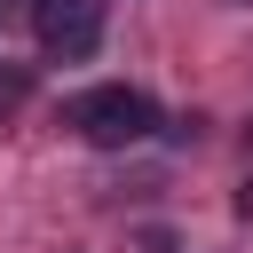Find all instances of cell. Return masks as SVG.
Returning a JSON list of instances; mask_svg holds the SVG:
<instances>
[{
	"mask_svg": "<svg viewBox=\"0 0 253 253\" xmlns=\"http://www.w3.org/2000/svg\"><path fill=\"white\" fill-rule=\"evenodd\" d=\"M63 126H79L95 150H126V142H150V134H158V103H150L142 87L111 79V87L71 95V103H63Z\"/></svg>",
	"mask_w": 253,
	"mask_h": 253,
	"instance_id": "obj_1",
	"label": "cell"
},
{
	"mask_svg": "<svg viewBox=\"0 0 253 253\" xmlns=\"http://www.w3.org/2000/svg\"><path fill=\"white\" fill-rule=\"evenodd\" d=\"M32 32H40L47 55L79 63V55H95V40H103V0H32Z\"/></svg>",
	"mask_w": 253,
	"mask_h": 253,
	"instance_id": "obj_2",
	"label": "cell"
},
{
	"mask_svg": "<svg viewBox=\"0 0 253 253\" xmlns=\"http://www.w3.org/2000/svg\"><path fill=\"white\" fill-rule=\"evenodd\" d=\"M32 103V63H0V111Z\"/></svg>",
	"mask_w": 253,
	"mask_h": 253,
	"instance_id": "obj_3",
	"label": "cell"
},
{
	"mask_svg": "<svg viewBox=\"0 0 253 253\" xmlns=\"http://www.w3.org/2000/svg\"><path fill=\"white\" fill-rule=\"evenodd\" d=\"M237 221H253V182H245V190H237Z\"/></svg>",
	"mask_w": 253,
	"mask_h": 253,
	"instance_id": "obj_4",
	"label": "cell"
}]
</instances>
